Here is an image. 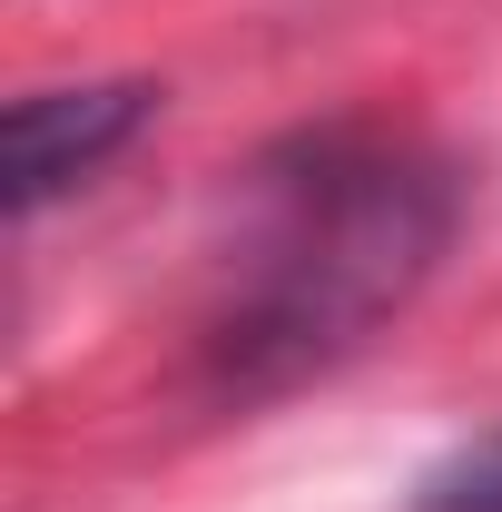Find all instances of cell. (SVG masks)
<instances>
[{"mask_svg": "<svg viewBox=\"0 0 502 512\" xmlns=\"http://www.w3.org/2000/svg\"><path fill=\"white\" fill-rule=\"evenodd\" d=\"M414 512H502V434H473L463 453H443L414 493Z\"/></svg>", "mask_w": 502, "mask_h": 512, "instance_id": "3", "label": "cell"}, {"mask_svg": "<svg viewBox=\"0 0 502 512\" xmlns=\"http://www.w3.org/2000/svg\"><path fill=\"white\" fill-rule=\"evenodd\" d=\"M148 119V89L138 79H89V89H30L10 109V207H50L60 188H79L109 148H128V128Z\"/></svg>", "mask_w": 502, "mask_h": 512, "instance_id": "2", "label": "cell"}, {"mask_svg": "<svg viewBox=\"0 0 502 512\" xmlns=\"http://www.w3.org/2000/svg\"><path fill=\"white\" fill-rule=\"evenodd\" d=\"M453 197L424 158L375 138H306L256 168L207 355L227 384H286L365 345L443 256Z\"/></svg>", "mask_w": 502, "mask_h": 512, "instance_id": "1", "label": "cell"}]
</instances>
